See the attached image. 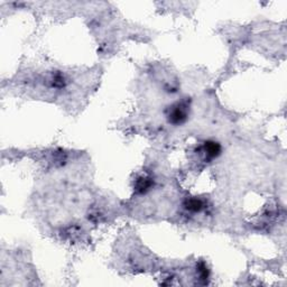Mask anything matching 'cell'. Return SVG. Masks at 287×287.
<instances>
[{
  "instance_id": "3957f363",
  "label": "cell",
  "mask_w": 287,
  "mask_h": 287,
  "mask_svg": "<svg viewBox=\"0 0 287 287\" xmlns=\"http://www.w3.org/2000/svg\"><path fill=\"white\" fill-rule=\"evenodd\" d=\"M152 186H154V178L149 175H143V176H139L136 182H135V191H136L137 194H147L149 192Z\"/></svg>"
},
{
  "instance_id": "6da1fadb",
  "label": "cell",
  "mask_w": 287,
  "mask_h": 287,
  "mask_svg": "<svg viewBox=\"0 0 287 287\" xmlns=\"http://www.w3.org/2000/svg\"><path fill=\"white\" fill-rule=\"evenodd\" d=\"M191 115V101L183 99L172 103L165 111V117L169 125L182 126L187 123Z\"/></svg>"
},
{
  "instance_id": "277c9868",
  "label": "cell",
  "mask_w": 287,
  "mask_h": 287,
  "mask_svg": "<svg viewBox=\"0 0 287 287\" xmlns=\"http://www.w3.org/2000/svg\"><path fill=\"white\" fill-rule=\"evenodd\" d=\"M184 209L191 213H200L206 208L205 201H203L200 197H190L184 201Z\"/></svg>"
},
{
  "instance_id": "7a4b0ae2",
  "label": "cell",
  "mask_w": 287,
  "mask_h": 287,
  "mask_svg": "<svg viewBox=\"0 0 287 287\" xmlns=\"http://www.w3.org/2000/svg\"><path fill=\"white\" fill-rule=\"evenodd\" d=\"M202 152L204 154L205 159L212 160L218 158L222 152V146L221 144L215 141H206L203 146H202Z\"/></svg>"
}]
</instances>
